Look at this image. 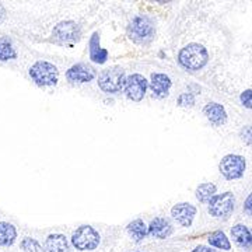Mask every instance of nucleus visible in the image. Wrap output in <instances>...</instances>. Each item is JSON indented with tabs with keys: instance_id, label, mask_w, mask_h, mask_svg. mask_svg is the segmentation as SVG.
I'll return each mask as SVG.
<instances>
[{
	"instance_id": "1",
	"label": "nucleus",
	"mask_w": 252,
	"mask_h": 252,
	"mask_svg": "<svg viewBox=\"0 0 252 252\" xmlns=\"http://www.w3.org/2000/svg\"><path fill=\"white\" fill-rule=\"evenodd\" d=\"M207 61H209V54L206 48L196 42L184 46L178 52V63L189 72H198L203 69Z\"/></svg>"
},
{
	"instance_id": "2",
	"label": "nucleus",
	"mask_w": 252,
	"mask_h": 252,
	"mask_svg": "<svg viewBox=\"0 0 252 252\" xmlns=\"http://www.w3.org/2000/svg\"><path fill=\"white\" fill-rule=\"evenodd\" d=\"M129 38L136 44H149L153 39L156 34V26L154 21L146 14H137L132 18L129 27H127Z\"/></svg>"
},
{
	"instance_id": "3",
	"label": "nucleus",
	"mask_w": 252,
	"mask_h": 252,
	"mask_svg": "<svg viewBox=\"0 0 252 252\" xmlns=\"http://www.w3.org/2000/svg\"><path fill=\"white\" fill-rule=\"evenodd\" d=\"M31 80L39 87H51L59 80V70L54 63L38 61L28 70Z\"/></svg>"
},
{
	"instance_id": "4",
	"label": "nucleus",
	"mask_w": 252,
	"mask_h": 252,
	"mask_svg": "<svg viewBox=\"0 0 252 252\" xmlns=\"http://www.w3.org/2000/svg\"><path fill=\"white\" fill-rule=\"evenodd\" d=\"M101 241L99 233L91 225H80L72 234V245L80 252L94 251L97 250Z\"/></svg>"
},
{
	"instance_id": "5",
	"label": "nucleus",
	"mask_w": 252,
	"mask_h": 252,
	"mask_svg": "<svg viewBox=\"0 0 252 252\" xmlns=\"http://www.w3.org/2000/svg\"><path fill=\"white\" fill-rule=\"evenodd\" d=\"M125 70L122 67H108L99 73L98 87L107 94H118L125 87Z\"/></svg>"
},
{
	"instance_id": "6",
	"label": "nucleus",
	"mask_w": 252,
	"mask_h": 252,
	"mask_svg": "<svg viewBox=\"0 0 252 252\" xmlns=\"http://www.w3.org/2000/svg\"><path fill=\"white\" fill-rule=\"evenodd\" d=\"M235 198L231 192L215 195L207 203L209 215L217 220H227L234 212Z\"/></svg>"
},
{
	"instance_id": "7",
	"label": "nucleus",
	"mask_w": 252,
	"mask_h": 252,
	"mask_svg": "<svg viewBox=\"0 0 252 252\" xmlns=\"http://www.w3.org/2000/svg\"><path fill=\"white\" fill-rule=\"evenodd\" d=\"M247 162L243 156L228 154L220 161V172L225 180H238L245 172Z\"/></svg>"
},
{
	"instance_id": "8",
	"label": "nucleus",
	"mask_w": 252,
	"mask_h": 252,
	"mask_svg": "<svg viewBox=\"0 0 252 252\" xmlns=\"http://www.w3.org/2000/svg\"><path fill=\"white\" fill-rule=\"evenodd\" d=\"M125 94L126 97L135 102H139L144 98L146 91H147V80L144 79V76L139 73L130 74L125 81Z\"/></svg>"
},
{
	"instance_id": "9",
	"label": "nucleus",
	"mask_w": 252,
	"mask_h": 252,
	"mask_svg": "<svg viewBox=\"0 0 252 252\" xmlns=\"http://www.w3.org/2000/svg\"><path fill=\"white\" fill-rule=\"evenodd\" d=\"M52 35L59 42H72L77 41L81 35L80 26H77L74 21H62L59 23L52 31Z\"/></svg>"
},
{
	"instance_id": "10",
	"label": "nucleus",
	"mask_w": 252,
	"mask_h": 252,
	"mask_svg": "<svg viewBox=\"0 0 252 252\" xmlns=\"http://www.w3.org/2000/svg\"><path fill=\"white\" fill-rule=\"evenodd\" d=\"M95 76H97L95 70L90 64H86V63H76L66 72L67 80L70 83H79V84L90 83L91 80L95 79Z\"/></svg>"
},
{
	"instance_id": "11",
	"label": "nucleus",
	"mask_w": 252,
	"mask_h": 252,
	"mask_svg": "<svg viewBox=\"0 0 252 252\" xmlns=\"http://www.w3.org/2000/svg\"><path fill=\"white\" fill-rule=\"evenodd\" d=\"M172 219L182 227H189L196 216V207L190 203H178L171 209Z\"/></svg>"
},
{
	"instance_id": "12",
	"label": "nucleus",
	"mask_w": 252,
	"mask_h": 252,
	"mask_svg": "<svg viewBox=\"0 0 252 252\" xmlns=\"http://www.w3.org/2000/svg\"><path fill=\"white\" fill-rule=\"evenodd\" d=\"M174 227L165 217H156L152 220L150 225L147 227V234L157 240H165L172 234Z\"/></svg>"
},
{
	"instance_id": "13",
	"label": "nucleus",
	"mask_w": 252,
	"mask_h": 252,
	"mask_svg": "<svg viewBox=\"0 0 252 252\" xmlns=\"http://www.w3.org/2000/svg\"><path fill=\"white\" fill-rule=\"evenodd\" d=\"M171 86V79L167 74H164V73H153L152 74L150 89L153 93V97H156V98H165L170 93Z\"/></svg>"
},
{
	"instance_id": "14",
	"label": "nucleus",
	"mask_w": 252,
	"mask_h": 252,
	"mask_svg": "<svg viewBox=\"0 0 252 252\" xmlns=\"http://www.w3.org/2000/svg\"><path fill=\"white\" fill-rule=\"evenodd\" d=\"M231 237L241 250H252V230L245 224H235L231 228Z\"/></svg>"
},
{
	"instance_id": "15",
	"label": "nucleus",
	"mask_w": 252,
	"mask_h": 252,
	"mask_svg": "<svg viewBox=\"0 0 252 252\" xmlns=\"http://www.w3.org/2000/svg\"><path fill=\"white\" fill-rule=\"evenodd\" d=\"M206 118L215 126H221L227 121V114L223 105L217 104V102H209L205 109H203Z\"/></svg>"
},
{
	"instance_id": "16",
	"label": "nucleus",
	"mask_w": 252,
	"mask_h": 252,
	"mask_svg": "<svg viewBox=\"0 0 252 252\" xmlns=\"http://www.w3.org/2000/svg\"><path fill=\"white\" fill-rule=\"evenodd\" d=\"M69 243L67 238L63 234H51L48 235L44 244V252H69Z\"/></svg>"
},
{
	"instance_id": "17",
	"label": "nucleus",
	"mask_w": 252,
	"mask_h": 252,
	"mask_svg": "<svg viewBox=\"0 0 252 252\" xmlns=\"http://www.w3.org/2000/svg\"><path fill=\"white\" fill-rule=\"evenodd\" d=\"M126 233L130 237L132 241L137 244L142 243L147 235V225L144 224L142 219H136L126 225Z\"/></svg>"
},
{
	"instance_id": "18",
	"label": "nucleus",
	"mask_w": 252,
	"mask_h": 252,
	"mask_svg": "<svg viewBox=\"0 0 252 252\" xmlns=\"http://www.w3.org/2000/svg\"><path fill=\"white\" fill-rule=\"evenodd\" d=\"M16 238H17L16 227L11 223H7V221H0V247L13 245Z\"/></svg>"
},
{
	"instance_id": "19",
	"label": "nucleus",
	"mask_w": 252,
	"mask_h": 252,
	"mask_svg": "<svg viewBox=\"0 0 252 252\" xmlns=\"http://www.w3.org/2000/svg\"><path fill=\"white\" fill-rule=\"evenodd\" d=\"M207 241L212 247H216L219 250H223V251H230L231 250L230 240L227 238V235L223 231H215L213 234L209 235Z\"/></svg>"
},
{
	"instance_id": "20",
	"label": "nucleus",
	"mask_w": 252,
	"mask_h": 252,
	"mask_svg": "<svg viewBox=\"0 0 252 252\" xmlns=\"http://www.w3.org/2000/svg\"><path fill=\"white\" fill-rule=\"evenodd\" d=\"M17 58V51L9 39H0V62H9Z\"/></svg>"
},
{
	"instance_id": "21",
	"label": "nucleus",
	"mask_w": 252,
	"mask_h": 252,
	"mask_svg": "<svg viewBox=\"0 0 252 252\" xmlns=\"http://www.w3.org/2000/svg\"><path fill=\"white\" fill-rule=\"evenodd\" d=\"M98 34H94L93 36V39H91L90 46H91V59L94 61V62L97 63H104L105 62V59H107V55L108 52L105 51V49H101L98 46Z\"/></svg>"
},
{
	"instance_id": "22",
	"label": "nucleus",
	"mask_w": 252,
	"mask_h": 252,
	"mask_svg": "<svg viewBox=\"0 0 252 252\" xmlns=\"http://www.w3.org/2000/svg\"><path fill=\"white\" fill-rule=\"evenodd\" d=\"M216 193V185L210 184V182H206V184H202L199 185L198 189H196V198L203 202V203H209V200L215 196Z\"/></svg>"
},
{
	"instance_id": "23",
	"label": "nucleus",
	"mask_w": 252,
	"mask_h": 252,
	"mask_svg": "<svg viewBox=\"0 0 252 252\" xmlns=\"http://www.w3.org/2000/svg\"><path fill=\"white\" fill-rule=\"evenodd\" d=\"M20 248L24 252H41V244L35 238L24 237L20 243Z\"/></svg>"
},
{
	"instance_id": "24",
	"label": "nucleus",
	"mask_w": 252,
	"mask_h": 252,
	"mask_svg": "<svg viewBox=\"0 0 252 252\" xmlns=\"http://www.w3.org/2000/svg\"><path fill=\"white\" fill-rule=\"evenodd\" d=\"M195 104V95L192 93H184L178 97V105L184 107V108H188L192 107Z\"/></svg>"
},
{
	"instance_id": "25",
	"label": "nucleus",
	"mask_w": 252,
	"mask_h": 252,
	"mask_svg": "<svg viewBox=\"0 0 252 252\" xmlns=\"http://www.w3.org/2000/svg\"><path fill=\"white\" fill-rule=\"evenodd\" d=\"M240 99H241V104H243L244 107H247V108L252 109V90H245L241 93V95H240Z\"/></svg>"
},
{
	"instance_id": "26",
	"label": "nucleus",
	"mask_w": 252,
	"mask_h": 252,
	"mask_svg": "<svg viewBox=\"0 0 252 252\" xmlns=\"http://www.w3.org/2000/svg\"><path fill=\"white\" fill-rule=\"evenodd\" d=\"M241 139L247 144H252V126H245L241 130Z\"/></svg>"
},
{
	"instance_id": "27",
	"label": "nucleus",
	"mask_w": 252,
	"mask_h": 252,
	"mask_svg": "<svg viewBox=\"0 0 252 252\" xmlns=\"http://www.w3.org/2000/svg\"><path fill=\"white\" fill-rule=\"evenodd\" d=\"M244 212L248 216H252V192L248 195V198L245 199V202H244Z\"/></svg>"
},
{
	"instance_id": "28",
	"label": "nucleus",
	"mask_w": 252,
	"mask_h": 252,
	"mask_svg": "<svg viewBox=\"0 0 252 252\" xmlns=\"http://www.w3.org/2000/svg\"><path fill=\"white\" fill-rule=\"evenodd\" d=\"M192 252H215L212 248H207V247H205V245H199V247H196L195 250H192Z\"/></svg>"
},
{
	"instance_id": "29",
	"label": "nucleus",
	"mask_w": 252,
	"mask_h": 252,
	"mask_svg": "<svg viewBox=\"0 0 252 252\" xmlns=\"http://www.w3.org/2000/svg\"><path fill=\"white\" fill-rule=\"evenodd\" d=\"M4 14H6V10H4V7H3V6L0 4V21H1L3 18H4Z\"/></svg>"
},
{
	"instance_id": "30",
	"label": "nucleus",
	"mask_w": 252,
	"mask_h": 252,
	"mask_svg": "<svg viewBox=\"0 0 252 252\" xmlns=\"http://www.w3.org/2000/svg\"><path fill=\"white\" fill-rule=\"evenodd\" d=\"M136 252H140V251H136Z\"/></svg>"
}]
</instances>
